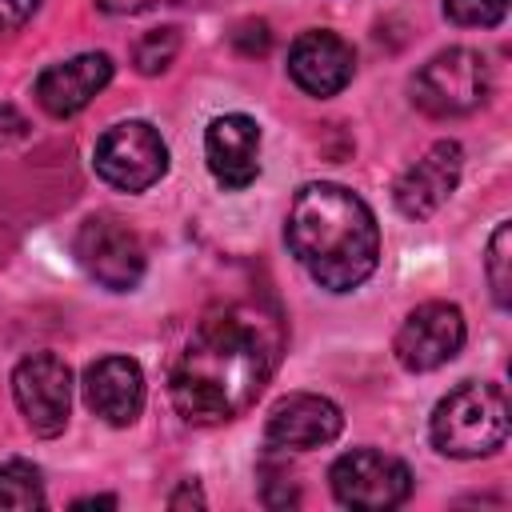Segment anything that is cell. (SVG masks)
<instances>
[{
	"label": "cell",
	"mask_w": 512,
	"mask_h": 512,
	"mask_svg": "<svg viewBox=\"0 0 512 512\" xmlns=\"http://www.w3.org/2000/svg\"><path fill=\"white\" fill-rule=\"evenodd\" d=\"M272 340L248 308L208 312L172 368V404L192 424L244 416L272 376Z\"/></svg>",
	"instance_id": "obj_1"
},
{
	"label": "cell",
	"mask_w": 512,
	"mask_h": 512,
	"mask_svg": "<svg viewBox=\"0 0 512 512\" xmlns=\"http://www.w3.org/2000/svg\"><path fill=\"white\" fill-rule=\"evenodd\" d=\"M284 240L304 272L328 292L360 288L380 264V224L344 184H304L292 196Z\"/></svg>",
	"instance_id": "obj_2"
},
{
	"label": "cell",
	"mask_w": 512,
	"mask_h": 512,
	"mask_svg": "<svg viewBox=\"0 0 512 512\" xmlns=\"http://www.w3.org/2000/svg\"><path fill=\"white\" fill-rule=\"evenodd\" d=\"M428 436L436 452L452 460H476L492 456L508 440V396L500 384L488 380H464L456 384L428 420Z\"/></svg>",
	"instance_id": "obj_3"
},
{
	"label": "cell",
	"mask_w": 512,
	"mask_h": 512,
	"mask_svg": "<svg viewBox=\"0 0 512 512\" xmlns=\"http://www.w3.org/2000/svg\"><path fill=\"white\" fill-rule=\"evenodd\" d=\"M488 96V64L476 48H444L412 76V104L436 120L468 116Z\"/></svg>",
	"instance_id": "obj_4"
},
{
	"label": "cell",
	"mask_w": 512,
	"mask_h": 512,
	"mask_svg": "<svg viewBox=\"0 0 512 512\" xmlns=\"http://www.w3.org/2000/svg\"><path fill=\"white\" fill-rule=\"evenodd\" d=\"M92 168L120 192H144L168 172V144L148 120H120L96 140Z\"/></svg>",
	"instance_id": "obj_5"
},
{
	"label": "cell",
	"mask_w": 512,
	"mask_h": 512,
	"mask_svg": "<svg viewBox=\"0 0 512 512\" xmlns=\"http://www.w3.org/2000/svg\"><path fill=\"white\" fill-rule=\"evenodd\" d=\"M332 496L344 508H364V512H384L396 508L412 496V472L404 460L376 452V448H352L328 468Z\"/></svg>",
	"instance_id": "obj_6"
},
{
	"label": "cell",
	"mask_w": 512,
	"mask_h": 512,
	"mask_svg": "<svg viewBox=\"0 0 512 512\" xmlns=\"http://www.w3.org/2000/svg\"><path fill=\"white\" fill-rule=\"evenodd\" d=\"M76 260L80 268L104 284L108 292H132L140 280H144V244L140 236L116 220V216H88L80 228H76Z\"/></svg>",
	"instance_id": "obj_7"
},
{
	"label": "cell",
	"mask_w": 512,
	"mask_h": 512,
	"mask_svg": "<svg viewBox=\"0 0 512 512\" xmlns=\"http://www.w3.org/2000/svg\"><path fill=\"white\" fill-rule=\"evenodd\" d=\"M12 396L36 436H60L72 412V372L52 352H32L12 368Z\"/></svg>",
	"instance_id": "obj_8"
},
{
	"label": "cell",
	"mask_w": 512,
	"mask_h": 512,
	"mask_svg": "<svg viewBox=\"0 0 512 512\" xmlns=\"http://www.w3.org/2000/svg\"><path fill=\"white\" fill-rule=\"evenodd\" d=\"M464 312L448 300H428L420 308H412L392 340V352L400 360V368L408 372H432L440 364H448L460 348H464Z\"/></svg>",
	"instance_id": "obj_9"
},
{
	"label": "cell",
	"mask_w": 512,
	"mask_h": 512,
	"mask_svg": "<svg viewBox=\"0 0 512 512\" xmlns=\"http://www.w3.org/2000/svg\"><path fill=\"white\" fill-rule=\"evenodd\" d=\"M340 428H344V412L336 400L316 396V392H288L272 404L264 440L280 452H312V448L332 444Z\"/></svg>",
	"instance_id": "obj_10"
},
{
	"label": "cell",
	"mask_w": 512,
	"mask_h": 512,
	"mask_svg": "<svg viewBox=\"0 0 512 512\" xmlns=\"http://www.w3.org/2000/svg\"><path fill=\"white\" fill-rule=\"evenodd\" d=\"M460 168H464V152L456 140H436L416 164L404 168V176L396 180L392 188V200L396 208L408 216V220H424L432 216L460 184Z\"/></svg>",
	"instance_id": "obj_11"
},
{
	"label": "cell",
	"mask_w": 512,
	"mask_h": 512,
	"mask_svg": "<svg viewBox=\"0 0 512 512\" xmlns=\"http://www.w3.org/2000/svg\"><path fill=\"white\" fill-rule=\"evenodd\" d=\"M204 156L220 188L240 192L260 176V124L244 112H224L204 128Z\"/></svg>",
	"instance_id": "obj_12"
},
{
	"label": "cell",
	"mask_w": 512,
	"mask_h": 512,
	"mask_svg": "<svg viewBox=\"0 0 512 512\" xmlns=\"http://www.w3.org/2000/svg\"><path fill=\"white\" fill-rule=\"evenodd\" d=\"M356 72V52L344 36L328 28L300 32L288 48V76L308 96H336Z\"/></svg>",
	"instance_id": "obj_13"
},
{
	"label": "cell",
	"mask_w": 512,
	"mask_h": 512,
	"mask_svg": "<svg viewBox=\"0 0 512 512\" xmlns=\"http://www.w3.org/2000/svg\"><path fill=\"white\" fill-rule=\"evenodd\" d=\"M112 80V56L104 52H80L72 60H60V64H48L40 76H36V104L64 120V116H76L80 108L92 104L96 92H104Z\"/></svg>",
	"instance_id": "obj_14"
},
{
	"label": "cell",
	"mask_w": 512,
	"mask_h": 512,
	"mask_svg": "<svg viewBox=\"0 0 512 512\" xmlns=\"http://www.w3.org/2000/svg\"><path fill=\"white\" fill-rule=\"evenodd\" d=\"M84 400L88 408L112 424L128 428L144 408V372L132 356H100L84 368Z\"/></svg>",
	"instance_id": "obj_15"
},
{
	"label": "cell",
	"mask_w": 512,
	"mask_h": 512,
	"mask_svg": "<svg viewBox=\"0 0 512 512\" xmlns=\"http://www.w3.org/2000/svg\"><path fill=\"white\" fill-rule=\"evenodd\" d=\"M44 480L28 460L0 464V508H44Z\"/></svg>",
	"instance_id": "obj_16"
},
{
	"label": "cell",
	"mask_w": 512,
	"mask_h": 512,
	"mask_svg": "<svg viewBox=\"0 0 512 512\" xmlns=\"http://www.w3.org/2000/svg\"><path fill=\"white\" fill-rule=\"evenodd\" d=\"M484 272H488V288H492V300L500 308L512 304V224L500 220L492 240H488V256H484Z\"/></svg>",
	"instance_id": "obj_17"
},
{
	"label": "cell",
	"mask_w": 512,
	"mask_h": 512,
	"mask_svg": "<svg viewBox=\"0 0 512 512\" xmlns=\"http://www.w3.org/2000/svg\"><path fill=\"white\" fill-rule=\"evenodd\" d=\"M176 52H180V28H172V24L168 28H152V32H144L136 40L132 64H136L140 76H156L176 60Z\"/></svg>",
	"instance_id": "obj_18"
},
{
	"label": "cell",
	"mask_w": 512,
	"mask_h": 512,
	"mask_svg": "<svg viewBox=\"0 0 512 512\" xmlns=\"http://www.w3.org/2000/svg\"><path fill=\"white\" fill-rule=\"evenodd\" d=\"M444 12L452 24H464V28H492L504 20L508 12V0H444Z\"/></svg>",
	"instance_id": "obj_19"
},
{
	"label": "cell",
	"mask_w": 512,
	"mask_h": 512,
	"mask_svg": "<svg viewBox=\"0 0 512 512\" xmlns=\"http://www.w3.org/2000/svg\"><path fill=\"white\" fill-rule=\"evenodd\" d=\"M232 44H236V52H244V56H264V52L272 48V32H268L264 20H240L236 32H232Z\"/></svg>",
	"instance_id": "obj_20"
},
{
	"label": "cell",
	"mask_w": 512,
	"mask_h": 512,
	"mask_svg": "<svg viewBox=\"0 0 512 512\" xmlns=\"http://www.w3.org/2000/svg\"><path fill=\"white\" fill-rule=\"evenodd\" d=\"M36 8H40V0H0V36L24 28L36 16Z\"/></svg>",
	"instance_id": "obj_21"
},
{
	"label": "cell",
	"mask_w": 512,
	"mask_h": 512,
	"mask_svg": "<svg viewBox=\"0 0 512 512\" xmlns=\"http://www.w3.org/2000/svg\"><path fill=\"white\" fill-rule=\"evenodd\" d=\"M24 136H28V120H24V112H16L12 104H0V148L16 144V140H24Z\"/></svg>",
	"instance_id": "obj_22"
},
{
	"label": "cell",
	"mask_w": 512,
	"mask_h": 512,
	"mask_svg": "<svg viewBox=\"0 0 512 512\" xmlns=\"http://www.w3.org/2000/svg\"><path fill=\"white\" fill-rule=\"evenodd\" d=\"M96 4L112 16H136V12H152L160 4H180V0H96Z\"/></svg>",
	"instance_id": "obj_23"
},
{
	"label": "cell",
	"mask_w": 512,
	"mask_h": 512,
	"mask_svg": "<svg viewBox=\"0 0 512 512\" xmlns=\"http://www.w3.org/2000/svg\"><path fill=\"white\" fill-rule=\"evenodd\" d=\"M184 504L204 508V496H200V488H196L192 480H184V484H180V492H172V496H168V508H184Z\"/></svg>",
	"instance_id": "obj_24"
},
{
	"label": "cell",
	"mask_w": 512,
	"mask_h": 512,
	"mask_svg": "<svg viewBox=\"0 0 512 512\" xmlns=\"http://www.w3.org/2000/svg\"><path fill=\"white\" fill-rule=\"evenodd\" d=\"M72 508H116V496H84Z\"/></svg>",
	"instance_id": "obj_25"
}]
</instances>
